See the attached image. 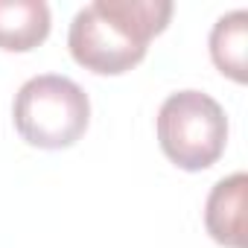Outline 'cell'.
Here are the masks:
<instances>
[{
    "instance_id": "cell-1",
    "label": "cell",
    "mask_w": 248,
    "mask_h": 248,
    "mask_svg": "<svg viewBox=\"0 0 248 248\" xmlns=\"http://www.w3.org/2000/svg\"><path fill=\"white\" fill-rule=\"evenodd\" d=\"M170 18V0H93L73 15L67 47L85 70L120 76L146 59L149 41Z\"/></svg>"
},
{
    "instance_id": "cell-3",
    "label": "cell",
    "mask_w": 248,
    "mask_h": 248,
    "mask_svg": "<svg viewBox=\"0 0 248 248\" xmlns=\"http://www.w3.org/2000/svg\"><path fill=\"white\" fill-rule=\"evenodd\" d=\"M158 143L178 170H207L225 152L228 117L222 105L202 91L170 93L158 111Z\"/></svg>"
},
{
    "instance_id": "cell-2",
    "label": "cell",
    "mask_w": 248,
    "mask_h": 248,
    "mask_svg": "<svg viewBox=\"0 0 248 248\" xmlns=\"http://www.w3.org/2000/svg\"><path fill=\"white\" fill-rule=\"evenodd\" d=\"M12 120L18 135L38 149H67L73 146L91 120L88 93L67 76L41 73L21 85Z\"/></svg>"
},
{
    "instance_id": "cell-6",
    "label": "cell",
    "mask_w": 248,
    "mask_h": 248,
    "mask_svg": "<svg viewBox=\"0 0 248 248\" xmlns=\"http://www.w3.org/2000/svg\"><path fill=\"white\" fill-rule=\"evenodd\" d=\"M245 38H248V12L233 9L222 15L210 30V59L233 82H245Z\"/></svg>"
},
{
    "instance_id": "cell-5",
    "label": "cell",
    "mask_w": 248,
    "mask_h": 248,
    "mask_svg": "<svg viewBox=\"0 0 248 248\" xmlns=\"http://www.w3.org/2000/svg\"><path fill=\"white\" fill-rule=\"evenodd\" d=\"M50 35V6L44 0H0V50L27 53Z\"/></svg>"
},
{
    "instance_id": "cell-4",
    "label": "cell",
    "mask_w": 248,
    "mask_h": 248,
    "mask_svg": "<svg viewBox=\"0 0 248 248\" xmlns=\"http://www.w3.org/2000/svg\"><path fill=\"white\" fill-rule=\"evenodd\" d=\"M245 193L248 175L233 172L213 184L204 204V228L225 248H245Z\"/></svg>"
}]
</instances>
